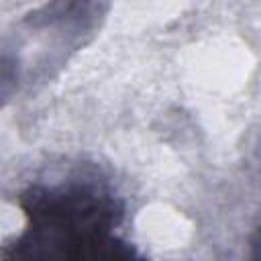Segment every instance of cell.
Here are the masks:
<instances>
[{"label": "cell", "mask_w": 261, "mask_h": 261, "mask_svg": "<svg viewBox=\"0 0 261 261\" xmlns=\"http://www.w3.org/2000/svg\"><path fill=\"white\" fill-rule=\"evenodd\" d=\"M20 204L29 226L6 247L4 261H143L130 245L112 237L122 212L94 186H35Z\"/></svg>", "instance_id": "cell-1"}]
</instances>
